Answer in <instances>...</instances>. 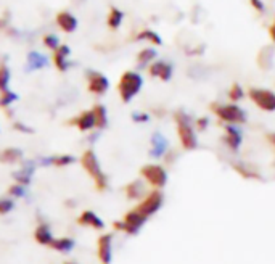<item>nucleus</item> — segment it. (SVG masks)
Segmentation results:
<instances>
[{
  "mask_svg": "<svg viewBox=\"0 0 275 264\" xmlns=\"http://www.w3.org/2000/svg\"><path fill=\"white\" fill-rule=\"evenodd\" d=\"M79 161H81V166L84 168V171L87 173V176L92 177L93 184H95V189L98 192H105L108 189V176L103 171L95 150L93 148L84 150Z\"/></svg>",
  "mask_w": 275,
  "mask_h": 264,
  "instance_id": "f257e3e1",
  "label": "nucleus"
},
{
  "mask_svg": "<svg viewBox=\"0 0 275 264\" xmlns=\"http://www.w3.org/2000/svg\"><path fill=\"white\" fill-rule=\"evenodd\" d=\"M174 121L177 124V135L180 140V145L184 150H195L198 147V137H196V129L192 123V118L184 110H177L174 113Z\"/></svg>",
  "mask_w": 275,
  "mask_h": 264,
  "instance_id": "f03ea898",
  "label": "nucleus"
},
{
  "mask_svg": "<svg viewBox=\"0 0 275 264\" xmlns=\"http://www.w3.org/2000/svg\"><path fill=\"white\" fill-rule=\"evenodd\" d=\"M143 86V78L135 71H126L121 79L118 82V92L119 97L124 101V103H129L137 93L142 90Z\"/></svg>",
  "mask_w": 275,
  "mask_h": 264,
  "instance_id": "7ed1b4c3",
  "label": "nucleus"
},
{
  "mask_svg": "<svg viewBox=\"0 0 275 264\" xmlns=\"http://www.w3.org/2000/svg\"><path fill=\"white\" fill-rule=\"evenodd\" d=\"M209 108L226 124L235 126L246 123V112L243 108H240L237 103H212Z\"/></svg>",
  "mask_w": 275,
  "mask_h": 264,
  "instance_id": "20e7f679",
  "label": "nucleus"
},
{
  "mask_svg": "<svg viewBox=\"0 0 275 264\" xmlns=\"http://www.w3.org/2000/svg\"><path fill=\"white\" fill-rule=\"evenodd\" d=\"M147 223V219H145L140 213H137L134 208L131 211H127L124 218L121 221H115L113 223V227L119 232H124L127 235H135L140 232V229L143 227V224Z\"/></svg>",
  "mask_w": 275,
  "mask_h": 264,
  "instance_id": "39448f33",
  "label": "nucleus"
},
{
  "mask_svg": "<svg viewBox=\"0 0 275 264\" xmlns=\"http://www.w3.org/2000/svg\"><path fill=\"white\" fill-rule=\"evenodd\" d=\"M162 203H164V195H162L161 190L154 189L150 193H147V197H145L134 209L137 213H140V215L148 221L151 216H154L161 209Z\"/></svg>",
  "mask_w": 275,
  "mask_h": 264,
  "instance_id": "423d86ee",
  "label": "nucleus"
},
{
  "mask_svg": "<svg viewBox=\"0 0 275 264\" xmlns=\"http://www.w3.org/2000/svg\"><path fill=\"white\" fill-rule=\"evenodd\" d=\"M140 176L145 179V182H148L154 189H162L168 184V173L161 165L150 163L140 168Z\"/></svg>",
  "mask_w": 275,
  "mask_h": 264,
  "instance_id": "0eeeda50",
  "label": "nucleus"
},
{
  "mask_svg": "<svg viewBox=\"0 0 275 264\" xmlns=\"http://www.w3.org/2000/svg\"><path fill=\"white\" fill-rule=\"evenodd\" d=\"M248 95H250V100L253 103L259 110H262V112H267V113L275 112V92L269 89L251 87L250 92H248Z\"/></svg>",
  "mask_w": 275,
  "mask_h": 264,
  "instance_id": "6e6552de",
  "label": "nucleus"
},
{
  "mask_svg": "<svg viewBox=\"0 0 275 264\" xmlns=\"http://www.w3.org/2000/svg\"><path fill=\"white\" fill-rule=\"evenodd\" d=\"M37 163L36 160H24L23 163L20 165L18 169H15L12 173V179L15 184H20L24 187H29L32 179H34V173H36Z\"/></svg>",
  "mask_w": 275,
  "mask_h": 264,
  "instance_id": "1a4fd4ad",
  "label": "nucleus"
},
{
  "mask_svg": "<svg viewBox=\"0 0 275 264\" xmlns=\"http://www.w3.org/2000/svg\"><path fill=\"white\" fill-rule=\"evenodd\" d=\"M97 256L101 264H111L113 259V235L103 234L97 240Z\"/></svg>",
  "mask_w": 275,
  "mask_h": 264,
  "instance_id": "9d476101",
  "label": "nucleus"
},
{
  "mask_svg": "<svg viewBox=\"0 0 275 264\" xmlns=\"http://www.w3.org/2000/svg\"><path fill=\"white\" fill-rule=\"evenodd\" d=\"M87 89L93 95H103V93H106V90L109 89V81L105 74L90 71L87 73Z\"/></svg>",
  "mask_w": 275,
  "mask_h": 264,
  "instance_id": "9b49d317",
  "label": "nucleus"
},
{
  "mask_svg": "<svg viewBox=\"0 0 275 264\" xmlns=\"http://www.w3.org/2000/svg\"><path fill=\"white\" fill-rule=\"evenodd\" d=\"M76 223L81 227H90L93 231H103V229H105V221L92 209H84L81 215L77 216Z\"/></svg>",
  "mask_w": 275,
  "mask_h": 264,
  "instance_id": "f8f14e48",
  "label": "nucleus"
},
{
  "mask_svg": "<svg viewBox=\"0 0 275 264\" xmlns=\"http://www.w3.org/2000/svg\"><path fill=\"white\" fill-rule=\"evenodd\" d=\"M37 166H53V168H66L76 163V156L68 155V153H60V155H51L44 158H36Z\"/></svg>",
  "mask_w": 275,
  "mask_h": 264,
  "instance_id": "ddd939ff",
  "label": "nucleus"
},
{
  "mask_svg": "<svg viewBox=\"0 0 275 264\" xmlns=\"http://www.w3.org/2000/svg\"><path fill=\"white\" fill-rule=\"evenodd\" d=\"M150 151L148 155L154 160H159V158H164L166 153L169 151V142L168 139L162 135L161 132H154L151 135V140H150Z\"/></svg>",
  "mask_w": 275,
  "mask_h": 264,
  "instance_id": "4468645a",
  "label": "nucleus"
},
{
  "mask_svg": "<svg viewBox=\"0 0 275 264\" xmlns=\"http://www.w3.org/2000/svg\"><path fill=\"white\" fill-rule=\"evenodd\" d=\"M70 126L77 127L79 132H92L95 129V118H93L92 110H85V112L79 113L76 118L70 121Z\"/></svg>",
  "mask_w": 275,
  "mask_h": 264,
  "instance_id": "2eb2a0df",
  "label": "nucleus"
},
{
  "mask_svg": "<svg viewBox=\"0 0 275 264\" xmlns=\"http://www.w3.org/2000/svg\"><path fill=\"white\" fill-rule=\"evenodd\" d=\"M24 161V151L18 147H5L0 150V163L7 166H16Z\"/></svg>",
  "mask_w": 275,
  "mask_h": 264,
  "instance_id": "dca6fc26",
  "label": "nucleus"
},
{
  "mask_svg": "<svg viewBox=\"0 0 275 264\" xmlns=\"http://www.w3.org/2000/svg\"><path fill=\"white\" fill-rule=\"evenodd\" d=\"M242 142H243L242 131H240L237 126L227 124L226 126V135H224V143L227 145V148L230 151L237 153L240 150V147H242Z\"/></svg>",
  "mask_w": 275,
  "mask_h": 264,
  "instance_id": "f3484780",
  "label": "nucleus"
},
{
  "mask_svg": "<svg viewBox=\"0 0 275 264\" xmlns=\"http://www.w3.org/2000/svg\"><path fill=\"white\" fill-rule=\"evenodd\" d=\"M148 73L151 78H158L161 81L168 82L171 78H173V65L168 63V62H162V60H159V62H153L150 66H148Z\"/></svg>",
  "mask_w": 275,
  "mask_h": 264,
  "instance_id": "a211bd4d",
  "label": "nucleus"
},
{
  "mask_svg": "<svg viewBox=\"0 0 275 264\" xmlns=\"http://www.w3.org/2000/svg\"><path fill=\"white\" fill-rule=\"evenodd\" d=\"M53 238H55V235H53V231H51L50 224L47 221H40L37 227L34 229V240L42 246H50L51 242H53Z\"/></svg>",
  "mask_w": 275,
  "mask_h": 264,
  "instance_id": "6ab92c4d",
  "label": "nucleus"
},
{
  "mask_svg": "<svg viewBox=\"0 0 275 264\" xmlns=\"http://www.w3.org/2000/svg\"><path fill=\"white\" fill-rule=\"evenodd\" d=\"M124 193L127 200H143L147 197V189H145V182L140 179L131 181L124 187Z\"/></svg>",
  "mask_w": 275,
  "mask_h": 264,
  "instance_id": "aec40b11",
  "label": "nucleus"
},
{
  "mask_svg": "<svg viewBox=\"0 0 275 264\" xmlns=\"http://www.w3.org/2000/svg\"><path fill=\"white\" fill-rule=\"evenodd\" d=\"M71 50L68 45H60L57 50H55V55H53V63L57 66L58 71H68V68H70V62H68V57H70Z\"/></svg>",
  "mask_w": 275,
  "mask_h": 264,
  "instance_id": "412c9836",
  "label": "nucleus"
},
{
  "mask_svg": "<svg viewBox=\"0 0 275 264\" xmlns=\"http://www.w3.org/2000/svg\"><path fill=\"white\" fill-rule=\"evenodd\" d=\"M76 246V240L71 237H55L50 248L58 253H71Z\"/></svg>",
  "mask_w": 275,
  "mask_h": 264,
  "instance_id": "4be33fe9",
  "label": "nucleus"
},
{
  "mask_svg": "<svg viewBox=\"0 0 275 264\" xmlns=\"http://www.w3.org/2000/svg\"><path fill=\"white\" fill-rule=\"evenodd\" d=\"M57 23L65 32H74L77 28V20L70 12H60L57 15Z\"/></svg>",
  "mask_w": 275,
  "mask_h": 264,
  "instance_id": "5701e85b",
  "label": "nucleus"
},
{
  "mask_svg": "<svg viewBox=\"0 0 275 264\" xmlns=\"http://www.w3.org/2000/svg\"><path fill=\"white\" fill-rule=\"evenodd\" d=\"M48 65V60L45 55H42L40 52H31L28 55V60H26V68L28 71H36V70H42L44 66Z\"/></svg>",
  "mask_w": 275,
  "mask_h": 264,
  "instance_id": "b1692460",
  "label": "nucleus"
},
{
  "mask_svg": "<svg viewBox=\"0 0 275 264\" xmlns=\"http://www.w3.org/2000/svg\"><path fill=\"white\" fill-rule=\"evenodd\" d=\"M92 113H93V118H95V129L103 131L108 126V112H106L105 105H101V103L93 105Z\"/></svg>",
  "mask_w": 275,
  "mask_h": 264,
  "instance_id": "393cba45",
  "label": "nucleus"
},
{
  "mask_svg": "<svg viewBox=\"0 0 275 264\" xmlns=\"http://www.w3.org/2000/svg\"><path fill=\"white\" fill-rule=\"evenodd\" d=\"M232 168H234L240 176H243L245 179H251V181H253V179H261L259 173H257L256 169H253L251 166L248 168L246 163H234V165H232Z\"/></svg>",
  "mask_w": 275,
  "mask_h": 264,
  "instance_id": "a878e982",
  "label": "nucleus"
},
{
  "mask_svg": "<svg viewBox=\"0 0 275 264\" xmlns=\"http://www.w3.org/2000/svg\"><path fill=\"white\" fill-rule=\"evenodd\" d=\"M123 18H124V13L121 10H118V8H111L109 10V15H108V26L111 29H118L121 26L123 23Z\"/></svg>",
  "mask_w": 275,
  "mask_h": 264,
  "instance_id": "bb28decb",
  "label": "nucleus"
},
{
  "mask_svg": "<svg viewBox=\"0 0 275 264\" xmlns=\"http://www.w3.org/2000/svg\"><path fill=\"white\" fill-rule=\"evenodd\" d=\"M154 58H156V50L143 48V50H140V54L137 55V63H139V66H147L148 63L153 62Z\"/></svg>",
  "mask_w": 275,
  "mask_h": 264,
  "instance_id": "cd10ccee",
  "label": "nucleus"
},
{
  "mask_svg": "<svg viewBox=\"0 0 275 264\" xmlns=\"http://www.w3.org/2000/svg\"><path fill=\"white\" fill-rule=\"evenodd\" d=\"M16 100H18V95H16L13 90L8 89L5 92H0V108L2 110L10 108Z\"/></svg>",
  "mask_w": 275,
  "mask_h": 264,
  "instance_id": "c85d7f7f",
  "label": "nucleus"
},
{
  "mask_svg": "<svg viewBox=\"0 0 275 264\" xmlns=\"http://www.w3.org/2000/svg\"><path fill=\"white\" fill-rule=\"evenodd\" d=\"M26 193H28V187L20 185V184H12V185L7 189V195H8V197H12L13 200L24 198V197H26Z\"/></svg>",
  "mask_w": 275,
  "mask_h": 264,
  "instance_id": "c756f323",
  "label": "nucleus"
},
{
  "mask_svg": "<svg viewBox=\"0 0 275 264\" xmlns=\"http://www.w3.org/2000/svg\"><path fill=\"white\" fill-rule=\"evenodd\" d=\"M135 39L137 40H150L153 45H161L162 44V40H161V37L158 36V34L154 31H150V29H145V31L139 32Z\"/></svg>",
  "mask_w": 275,
  "mask_h": 264,
  "instance_id": "7c9ffc66",
  "label": "nucleus"
},
{
  "mask_svg": "<svg viewBox=\"0 0 275 264\" xmlns=\"http://www.w3.org/2000/svg\"><path fill=\"white\" fill-rule=\"evenodd\" d=\"M15 209V200L12 197H0V216H7Z\"/></svg>",
  "mask_w": 275,
  "mask_h": 264,
  "instance_id": "2f4dec72",
  "label": "nucleus"
},
{
  "mask_svg": "<svg viewBox=\"0 0 275 264\" xmlns=\"http://www.w3.org/2000/svg\"><path fill=\"white\" fill-rule=\"evenodd\" d=\"M10 70L7 65H0V92L8 90V84H10Z\"/></svg>",
  "mask_w": 275,
  "mask_h": 264,
  "instance_id": "473e14b6",
  "label": "nucleus"
},
{
  "mask_svg": "<svg viewBox=\"0 0 275 264\" xmlns=\"http://www.w3.org/2000/svg\"><path fill=\"white\" fill-rule=\"evenodd\" d=\"M245 97V92H243V87L240 86V84H232V87L229 89V98L234 101V103H237V101H240Z\"/></svg>",
  "mask_w": 275,
  "mask_h": 264,
  "instance_id": "72a5a7b5",
  "label": "nucleus"
},
{
  "mask_svg": "<svg viewBox=\"0 0 275 264\" xmlns=\"http://www.w3.org/2000/svg\"><path fill=\"white\" fill-rule=\"evenodd\" d=\"M12 129H13L15 132H18V134H28V135L34 134V127L28 126V124L23 123V121H15V123L12 124Z\"/></svg>",
  "mask_w": 275,
  "mask_h": 264,
  "instance_id": "f704fd0d",
  "label": "nucleus"
},
{
  "mask_svg": "<svg viewBox=\"0 0 275 264\" xmlns=\"http://www.w3.org/2000/svg\"><path fill=\"white\" fill-rule=\"evenodd\" d=\"M44 44L50 50H57L60 47V40L57 36H53V34H47V36H44Z\"/></svg>",
  "mask_w": 275,
  "mask_h": 264,
  "instance_id": "c9c22d12",
  "label": "nucleus"
},
{
  "mask_svg": "<svg viewBox=\"0 0 275 264\" xmlns=\"http://www.w3.org/2000/svg\"><path fill=\"white\" fill-rule=\"evenodd\" d=\"M132 121L137 124H143V123H148L150 121V115L145 113V112H134L132 113Z\"/></svg>",
  "mask_w": 275,
  "mask_h": 264,
  "instance_id": "e433bc0d",
  "label": "nucleus"
},
{
  "mask_svg": "<svg viewBox=\"0 0 275 264\" xmlns=\"http://www.w3.org/2000/svg\"><path fill=\"white\" fill-rule=\"evenodd\" d=\"M208 126H209V119L208 118H198V119H196V121H195V127H196V129H198V132H203V131H206V129H208Z\"/></svg>",
  "mask_w": 275,
  "mask_h": 264,
  "instance_id": "4c0bfd02",
  "label": "nucleus"
},
{
  "mask_svg": "<svg viewBox=\"0 0 275 264\" xmlns=\"http://www.w3.org/2000/svg\"><path fill=\"white\" fill-rule=\"evenodd\" d=\"M250 4L253 5V8H254V10L256 12H264V4L261 2V0H250Z\"/></svg>",
  "mask_w": 275,
  "mask_h": 264,
  "instance_id": "58836bf2",
  "label": "nucleus"
},
{
  "mask_svg": "<svg viewBox=\"0 0 275 264\" xmlns=\"http://www.w3.org/2000/svg\"><path fill=\"white\" fill-rule=\"evenodd\" d=\"M269 36H270L272 42H275V20L272 21V24H270V28H269Z\"/></svg>",
  "mask_w": 275,
  "mask_h": 264,
  "instance_id": "ea45409f",
  "label": "nucleus"
},
{
  "mask_svg": "<svg viewBox=\"0 0 275 264\" xmlns=\"http://www.w3.org/2000/svg\"><path fill=\"white\" fill-rule=\"evenodd\" d=\"M267 140L272 143V145H273V148H275V134H272V132H269L267 134Z\"/></svg>",
  "mask_w": 275,
  "mask_h": 264,
  "instance_id": "a19ab883",
  "label": "nucleus"
},
{
  "mask_svg": "<svg viewBox=\"0 0 275 264\" xmlns=\"http://www.w3.org/2000/svg\"><path fill=\"white\" fill-rule=\"evenodd\" d=\"M7 24V20H4V18H0V29H2L4 26Z\"/></svg>",
  "mask_w": 275,
  "mask_h": 264,
  "instance_id": "79ce46f5",
  "label": "nucleus"
},
{
  "mask_svg": "<svg viewBox=\"0 0 275 264\" xmlns=\"http://www.w3.org/2000/svg\"><path fill=\"white\" fill-rule=\"evenodd\" d=\"M65 264H76V262H65Z\"/></svg>",
  "mask_w": 275,
  "mask_h": 264,
  "instance_id": "37998d69",
  "label": "nucleus"
}]
</instances>
